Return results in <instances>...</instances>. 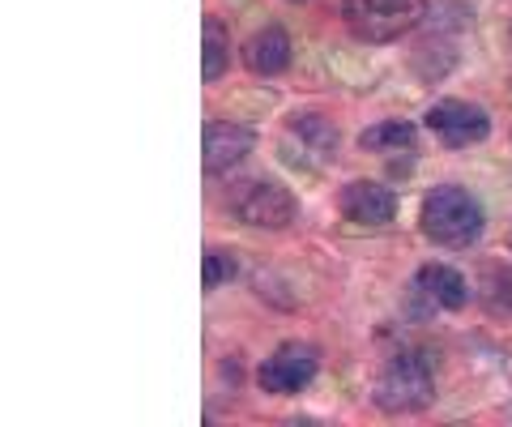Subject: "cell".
Returning a JSON list of instances; mask_svg holds the SVG:
<instances>
[{
    "label": "cell",
    "mask_w": 512,
    "mask_h": 427,
    "mask_svg": "<svg viewBox=\"0 0 512 427\" xmlns=\"http://www.w3.org/2000/svg\"><path fill=\"white\" fill-rule=\"evenodd\" d=\"M419 287H423L427 299H436V304L448 308V312L466 308V299H470L466 278H461L457 270H448V265H423V270H419Z\"/></svg>",
    "instance_id": "cell-11"
},
{
    "label": "cell",
    "mask_w": 512,
    "mask_h": 427,
    "mask_svg": "<svg viewBox=\"0 0 512 427\" xmlns=\"http://www.w3.org/2000/svg\"><path fill=\"white\" fill-rule=\"evenodd\" d=\"M286 141H295L299 154H312L316 163H320V158H329L333 150H338V129H333L325 116L303 112V116L291 120V129H286Z\"/></svg>",
    "instance_id": "cell-10"
},
{
    "label": "cell",
    "mask_w": 512,
    "mask_h": 427,
    "mask_svg": "<svg viewBox=\"0 0 512 427\" xmlns=\"http://www.w3.org/2000/svg\"><path fill=\"white\" fill-rule=\"evenodd\" d=\"M235 278V257L227 248H210L205 252V287H218V282Z\"/></svg>",
    "instance_id": "cell-14"
},
{
    "label": "cell",
    "mask_w": 512,
    "mask_h": 427,
    "mask_svg": "<svg viewBox=\"0 0 512 427\" xmlns=\"http://www.w3.org/2000/svg\"><path fill=\"white\" fill-rule=\"evenodd\" d=\"M427 129L436 133L444 146H474V141H483L491 133V120L483 107L474 103H461V99H444L427 112Z\"/></svg>",
    "instance_id": "cell-6"
},
{
    "label": "cell",
    "mask_w": 512,
    "mask_h": 427,
    "mask_svg": "<svg viewBox=\"0 0 512 427\" xmlns=\"http://www.w3.org/2000/svg\"><path fill=\"white\" fill-rule=\"evenodd\" d=\"M338 205H342L346 223H359V227H384V223H393V214H397L393 188H384L376 180H350L342 188Z\"/></svg>",
    "instance_id": "cell-7"
},
{
    "label": "cell",
    "mask_w": 512,
    "mask_h": 427,
    "mask_svg": "<svg viewBox=\"0 0 512 427\" xmlns=\"http://www.w3.org/2000/svg\"><path fill=\"white\" fill-rule=\"evenodd\" d=\"M231 214L239 218V223H248V227L278 231V227L295 223L299 205L278 180H248V184H239L231 193Z\"/></svg>",
    "instance_id": "cell-4"
},
{
    "label": "cell",
    "mask_w": 512,
    "mask_h": 427,
    "mask_svg": "<svg viewBox=\"0 0 512 427\" xmlns=\"http://www.w3.org/2000/svg\"><path fill=\"white\" fill-rule=\"evenodd\" d=\"M423 9V0H346L342 18L363 43H389L419 26Z\"/></svg>",
    "instance_id": "cell-3"
},
{
    "label": "cell",
    "mask_w": 512,
    "mask_h": 427,
    "mask_svg": "<svg viewBox=\"0 0 512 427\" xmlns=\"http://www.w3.org/2000/svg\"><path fill=\"white\" fill-rule=\"evenodd\" d=\"M244 60H248V69H252V73L278 77L286 65H291V35H286L282 26L256 30V35L248 39V47H244Z\"/></svg>",
    "instance_id": "cell-9"
},
{
    "label": "cell",
    "mask_w": 512,
    "mask_h": 427,
    "mask_svg": "<svg viewBox=\"0 0 512 427\" xmlns=\"http://www.w3.org/2000/svg\"><path fill=\"white\" fill-rule=\"evenodd\" d=\"M419 223H423L427 240H436L444 248H466L483 235V205H478L474 193H466V188L440 184L427 193Z\"/></svg>",
    "instance_id": "cell-1"
},
{
    "label": "cell",
    "mask_w": 512,
    "mask_h": 427,
    "mask_svg": "<svg viewBox=\"0 0 512 427\" xmlns=\"http://www.w3.org/2000/svg\"><path fill=\"white\" fill-rule=\"evenodd\" d=\"M201 35H205V60H201V77L205 82H218L227 73V26L218 18H205L201 22Z\"/></svg>",
    "instance_id": "cell-13"
},
{
    "label": "cell",
    "mask_w": 512,
    "mask_h": 427,
    "mask_svg": "<svg viewBox=\"0 0 512 427\" xmlns=\"http://www.w3.org/2000/svg\"><path fill=\"white\" fill-rule=\"evenodd\" d=\"M316 368H320V359L308 342H286L261 363L256 381H261L265 393H299L303 385H312Z\"/></svg>",
    "instance_id": "cell-5"
},
{
    "label": "cell",
    "mask_w": 512,
    "mask_h": 427,
    "mask_svg": "<svg viewBox=\"0 0 512 427\" xmlns=\"http://www.w3.org/2000/svg\"><path fill=\"white\" fill-rule=\"evenodd\" d=\"M256 146V133L248 124H235V120H214L205 129V171H231L239 158Z\"/></svg>",
    "instance_id": "cell-8"
},
{
    "label": "cell",
    "mask_w": 512,
    "mask_h": 427,
    "mask_svg": "<svg viewBox=\"0 0 512 427\" xmlns=\"http://www.w3.org/2000/svg\"><path fill=\"white\" fill-rule=\"evenodd\" d=\"M363 150L372 154H393V150H414V124L406 120H380L359 137Z\"/></svg>",
    "instance_id": "cell-12"
},
{
    "label": "cell",
    "mask_w": 512,
    "mask_h": 427,
    "mask_svg": "<svg viewBox=\"0 0 512 427\" xmlns=\"http://www.w3.org/2000/svg\"><path fill=\"white\" fill-rule=\"evenodd\" d=\"M508 419H512V406H508Z\"/></svg>",
    "instance_id": "cell-16"
},
{
    "label": "cell",
    "mask_w": 512,
    "mask_h": 427,
    "mask_svg": "<svg viewBox=\"0 0 512 427\" xmlns=\"http://www.w3.org/2000/svg\"><path fill=\"white\" fill-rule=\"evenodd\" d=\"M508 244H512V231H508Z\"/></svg>",
    "instance_id": "cell-15"
},
{
    "label": "cell",
    "mask_w": 512,
    "mask_h": 427,
    "mask_svg": "<svg viewBox=\"0 0 512 427\" xmlns=\"http://www.w3.org/2000/svg\"><path fill=\"white\" fill-rule=\"evenodd\" d=\"M372 398L380 410L389 415H410V410H423L436 398V381H431V368L419 351H393L380 363L376 381H372Z\"/></svg>",
    "instance_id": "cell-2"
}]
</instances>
